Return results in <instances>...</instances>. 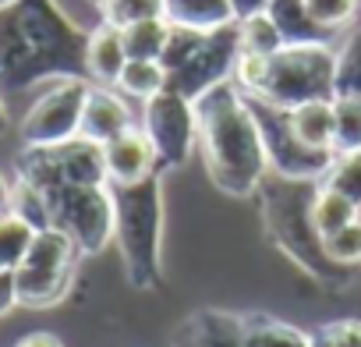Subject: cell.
<instances>
[{"instance_id":"cell-36","label":"cell","mask_w":361,"mask_h":347,"mask_svg":"<svg viewBox=\"0 0 361 347\" xmlns=\"http://www.w3.org/2000/svg\"><path fill=\"white\" fill-rule=\"evenodd\" d=\"M8 131V110H4V103H0V135Z\"/></svg>"},{"instance_id":"cell-18","label":"cell","mask_w":361,"mask_h":347,"mask_svg":"<svg viewBox=\"0 0 361 347\" xmlns=\"http://www.w3.org/2000/svg\"><path fill=\"white\" fill-rule=\"evenodd\" d=\"M245 347H315V333L298 329L276 315L248 312L245 315Z\"/></svg>"},{"instance_id":"cell-14","label":"cell","mask_w":361,"mask_h":347,"mask_svg":"<svg viewBox=\"0 0 361 347\" xmlns=\"http://www.w3.org/2000/svg\"><path fill=\"white\" fill-rule=\"evenodd\" d=\"M128 61L131 57L124 50V36L110 22H99L82 43V71H85V78L92 85H110L114 89Z\"/></svg>"},{"instance_id":"cell-13","label":"cell","mask_w":361,"mask_h":347,"mask_svg":"<svg viewBox=\"0 0 361 347\" xmlns=\"http://www.w3.org/2000/svg\"><path fill=\"white\" fill-rule=\"evenodd\" d=\"M128 128H135V110L128 106L124 92H117L110 85H89L78 138H89L96 145H106L117 135H124Z\"/></svg>"},{"instance_id":"cell-12","label":"cell","mask_w":361,"mask_h":347,"mask_svg":"<svg viewBox=\"0 0 361 347\" xmlns=\"http://www.w3.org/2000/svg\"><path fill=\"white\" fill-rule=\"evenodd\" d=\"M170 347H245V315L224 308H199L170 336Z\"/></svg>"},{"instance_id":"cell-28","label":"cell","mask_w":361,"mask_h":347,"mask_svg":"<svg viewBox=\"0 0 361 347\" xmlns=\"http://www.w3.org/2000/svg\"><path fill=\"white\" fill-rule=\"evenodd\" d=\"M269 78V57L266 54H248V50H238V61H234V75L231 82L245 92V96H259L262 85Z\"/></svg>"},{"instance_id":"cell-35","label":"cell","mask_w":361,"mask_h":347,"mask_svg":"<svg viewBox=\"0 0 361 347\" xmlns=\"http://www.w3.org/2000/svg\"><path fill=\"white\" fill-rule=\"evenodd\" d=\"M231 4H234V15H238V22H241V18H248V15L269 11L273 0H231Z\"/></svg>"},{"instance_id":"cell-23","label":"cell","mask_w":361,"mask_h":347,"mask_svg":"<svg viewBox=\"0 0 361 347\" xmlns=\"http://www.w3.org/2000/svg\"><path fill=\"white\" fill-rule=\"evenodd\" d=\"M283 32L280 25L269 18V11H259V15H248L238 22V50H248V54H266L273 57L276 50H283Z\"/></svg>"},{"instance_id":"cell-38","label":"cell","mask_w":361,"mask_h":347,"mask_svg":"<svg viewBox=\"0 0 361 347\" xmlns=\"http://www.w3.org/2000/svg\"><path fill=\"white\" fill-rule=\"evenodd\" d=\"M357 220H361V217H357Z\"/></svg>"},{"instance_id":"cell-22","label":"cell","mask_w":361,"mask_h":347,"mask_svg":"<svg viewBox=\"0 0 361 347\" xmlns=\"http://www.w3.org/2000/svg\"><path fill=\"white\" fill-rule=\"evenodd\" d=\"M361 152V99L333 96V156Z\"/></svg>"},{"instance_id":"cell-27","label":"cell","mask_w":361,"mask_h":347,"mask_svg":"<svg viewBox=\"0 0 361 347\" xmlns=\"http://www.w3.org/2000/svg\"><path fill=\"white\" fill-rule=\"evenodd\" d=\"M322 252L333 266L340 269H354L361 266V220L347 224L343 231H336L333 238H322Z\"/></svg>"},{"instance_id":"cell-3","label":"cell","mask_w":361,"mask_h":347,"mask_svg":"<svg viewBox=\"0 0 361 347\" xmlns=\"http://www.w3.org/2000/svg\"><path fill=\"white\" fill-rule=\"evenodd\" d=\"M319 181H287V178H273L259 185L262 195V217H266V231L269 238L315 280L322 284H340L347 276V269L333 266L322 252V238L312 227L308 206L315 195Z\"/></svg>"},{"instance_id":"cell-15","label":"cell","mask_w":361,"mask_h":347,"mask_svg":"<svg viewBox=\"0 0 361 347\" xmlns=\"http://www.w3.org/2000/svg\"><path fill=\"white\" fill-rule=\"evenodd\" d=\"M166 22L192 32H216L238 22L231 0H166Z\"/></svg>"},{"instance_id":"cell-20","label":"cell","mask_w":361,"mask_h":347,"mask_svg":"<svg viewBox=\"0 0 361 347\" xmlns=\"http://www.w3.org/2000/svg\"><path fill=\"white\" fill-rule=\"evenodd\" d=\"M269 18L280 25L283 43H329V36L308 18L305 0H273Z\"/></svg>"},{"instance_id":"cell-26","label":"cell","mask_w":361,"mask_h":347,"mask_svg":"<svg viewBox=\"0 0 361 347\" xmlns=\"http://www.w3.org/2000/svg\"><path fill=\"white\" fill-rule=\"evenodd\" d=\"M99 11H103V22L124 29V25H131V22L166 18V0H103Z\"/></svg>"},{"instance_id":"cell-19","label":"cell","mask_w":361,"mask_h":347,"mask_svg":"<svg viewBox=\"0 0 361 347\" xmlns=\"http://www.w3.org/2000/svg\"><path fill=\"white\" fill-rule=\"evenodd\" d=\"M170 22L166 18H145V22H131L121 29L124 36V50L131 61H159L166 43H170Z\"/></svg>"},{"instance_id":"cell-8","label":"cell","mask_w":361,"mask_h":347,"mask_svg":"<svg viewBox=\"0 0 361 347\" xmlns=\"http://www.w3.org/2000/svg\"><path fill=\"white\" fill-rule=\"evenodd\" d=\"M89 85L92 82L78 78V75L54 78L50 89L39 92V99L25 110V117L18 124L25 149H50V145H64V142L78 138Z\"/></svg>"},{"instance_id":"cell-4","label":"cell","mask_w":361,"mask_h":347,"mask_svg":"<svg viewBox=\"0 0 361 347\" xmlns=\"http://www.w3.org/2000/svg\"><path fill=\"white\" fill-rule=\"evenodd\" d=\"M238 61V22L216 32H192V29H170V43L159 57L166 68L170 89L188 96L192 103L216 89L220 82H231Z\"/></svg>"},{"instance_id":"cell-32","label":"cell","mask_w":361,"mask_h":347,"mask_svg":"<svg viewBox=\"0 0 361 347\" xmlns=\"http://www.w3.org/2000/svg\"><path fill=\"white\" fill-rule=\"evenodd\" d=\"M18 305V280L15 269H0V319Z\"/></svg>"},{"instance_id":"cell-10","label":"cell","mask_w":361,"mask_h":347,"mask_svg":"<svg viewBox=\"0 0 361 347\" xmlns=\"http://www.w3.org/2000/svg\"><path fill=\"white\" fill-rule=\"evenodd\" d=\"M252 99V96H248ZM259 128H262V142H266V156H269V170L276 178L287 181H322L329 166H333V152H315L308 145L298 142V135L290 131L287 110H276L262 99H252Z\"/></svg>"},{"instance_id":"cell-33","label":"cell","mask_w":361,"mask_h":347,"mask_svg":"<svg viewBox=\"0 0 361 347\" xmlns=\"http://www.w3.org/2000/svg\"><path fill=\"white\" fill-rule=\"evenodd\" d=\"M15 347H64V343H61V336H54V333H47V329H36V333L22 336Z\"/></svg>"},{"instance_id":"cell-2","label":"cell","mask_w":361,"mask_h":347,"mask_svg":"<svg viewBox=\"0 0 361 347\" xmlns=\"http://www.w3.org/2000/svg\"><path fill=\"white\" fill-rule=\"evenodd\" d=\"M114 192V241L121 248L131 287L152 291L163 284V185L159 174L142 185H110Z\"/></svg>"},{"instance_id":"cell-30","label":"cell","mask_w":361,"mask_h":347,"mask_svg":"<svg viewBox=\"0 0 361 347\" xmlns=\"http://www.w3.org/2000/svg\"><path fill=\"white\" fill-rule=\"evenodd\" d=\"M336 96L361 99V32L340 50V61H336Z\"/></svg>"},{"instance_id":"cell-17","label":"cell","mask_w":361,"mask_h":347,"mask_svg":"<svg viewBox=\"0 0 361 347\" xmlns=\"http://www.w3.org/2000/svg\"><path fill=\"white\" fill-rule=\"evenodd\" d=\"M308 217H312V227H315L319 238H333L336 231H343L347 224H354L361 217V206L354 199H347L343 192L319 181V188L312 195V206H308Z\"/></svg>"},{"instance_id":"cell-9","label":"cell","mask_w":361,"mask_h":347,"mask_svg":"<svg viewBox=\"0 0 361 347\" xmlns=\"http://www.w3.org/2000/svg\"><path fill=\"white\" fill-rule=\"evenodd\" d=\"M142 131L149 135L159 166H180L192 149L199 145V121H195V103L180 96L177 89H163L159 96L142 103Z\"/></svg>"},{"instance_id":"cell-31","label":"cell","mask_w":361,"mask_h":347,"mask_svg":"<svg viewBox=\"0 0 361 347\" xmlns=\"http://www.w3.org/2000/svg\"><path fill=\"white\" fill-rule=\"evenodd\" d=\"M315 347H361V319H336L319 326Z\"/></svg>"},{"instance_id":"cell-11","label":"cell","mask_w":361,"mask_h":347,"mask_svg":"<svg viewBox=\"0 0 361 347\" xmlns=\"http://www.w3.org/2000/svg\"><path fill=\"white\" fill-rule=\"evenodd\" d=\"M103 163H106V185H142L156 174H163L159 156L142 131V124L128 128L114 142L103 145Z\"/></svg>"},{"instance_id":"cell-16","label":"cell","mask_w":361,"mask_h":347,"mask_svg":"<svg viewBox=\"0 0 361 347\" xmlns=\"http://www.w3.org/2000/svg\"><path fill=\"white\" fill-rule=\"evenodd\" d=\"M290 131L315 152H333V99H312L287 110Z\"/></svg>"},{"instance_id":"cell-6","label":"cell","mask_w":361,"mask_h":347,"mask_svg":"<svg viewBox=\"0 0 361 347\" xmlns=\"http://www.w3.org/2000/svg\"><path fill=\"white\" fill-rule=\"evenodd\" d=\"M50 227L64 231L82 255H99L114 241L117 213L110 185H61L43 192Z\"/></svg>"},{"instance_id":"cell-29","label":"cell","mask_w":361,"mask_h":347,"mask_svg":"<svg viewBox=\"0 0 361 347\" xmlns=\"http://www.w3.org/2000/svg\"><path fill=\"white\" fill-rule=\"evenodd\" d=\"M322 185L343 192L347 199H354L361 206V152H350V156H333V166L322 178Z\"/></svg>"},{"instance_id":"cell-37","label":"cell","mask_w":361,"mask_h":347,"mask_svg":"<svg viewBox=\"0 0 361 347\" xmlns=\"http://www.w3.org/2000/svg\"><path fill=\"white\" fill-rule=\"evenodd\" d=\"M15 4H22V0H0V11H11Z\"/></svg>"},{"instance_id":"cell-7","label":"cell","mask_w":361,"mask_h":347,"mask_svg":"<svg viewBox=\"0 0 361 347\" xmlns=\"http://www.w3.org/2000/svg\"><path fill=\"white\" fill-rule=\"evenodd\" d=\"M78 255L82 252L75 248V241L64 231H57V227L39 231L32 248H29V255L15 269L18 305H25V308H54L57 301H64L71 284H75Z\"/></svg>"},{"instance_id":"cell-25","label":"cell","mask_w":361,"mask_h":347,"mask_svg":"<svg viewBox=\"0 0 361 347\" xmlns=\"http://www.w3.org/2000/svg\"><path fill=\"white\" fill-rule=\"evenodd\" d=\"M357 4H361V0H305V11L333 39L340 29H347L357 18Z\"/></svg>"},{"instance_id":"cell-24","label":"cell","mask_w":361,"mask_h":347,"mask_svg":"<svg viewBox=\"0 0 361 347\" xmlns=\"http://www.w3.org/2000/svg\"><path fill=\"white\" fill-rule=\"evenodd\" d=\"M36 234L39 231L29 220H22L18 213L0 217V269H18L22 259L29 255Z\"/></svg>"},{"instance_id":"cell-1","label":"cell","mask_w":361,"mask_h":347,"mask_svg":"<svg viewBox=\"0 0 361 347\" xmlns=\"http://www.w3.org/2000/svg\"><path fill=\"white\" fill-rule=\"evenodd\" d=\"M195 121L199 149L213 185L238 199L259 192L269 170V156L252 99L234 82H220L195 99Z\"/></svg>"},{"instance_id":"cell-5","label":"cell","mask_w":361,"mask_h":347,"mask_svg":"<svg viewBox=\"0 0 361 347\" xmlns=\"http://www.w3.org/2000/svg\"><path fill=\"white\" fill-rule=\"evenodd\" d=\"M336 61L340 50L333 43H287L269 57V78L252 99H262L276 110H294L312 99H333Z\"/></svg>"},{"instance_id":"cell-34","label":"cell","mask_w":361,"mask_h":347,"mask_svg":"<svg viewBox=\"0 0 361 347\" xmlns=\"http://www.w3.org/2000/svg\"><path fill=\"white\" fill-rule=\"evenodd\" d=\"M15 209V181L0 170V217H8Z\"/></svg>"},{"instance_id":"cell-21","label":"cell","mask_w":361,"mask_h":347,"mask_svg":"<svg viewBox=\"0 0 361 347\" xmlns=\"http://www.w3.org/2000/svg\"><path fill=\"white\" fill-rule=\"evenodd\" d=\"M166 85H170V82H166V68H163L159 61H128L114 89L124 92V96H131V99H142V103H145V99L159 96Z\"/></svg>"}]
</instances>
